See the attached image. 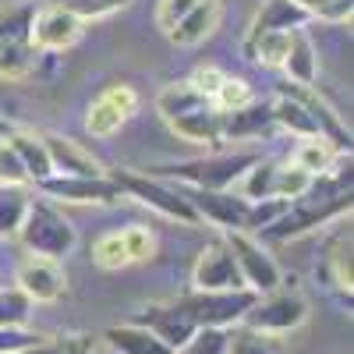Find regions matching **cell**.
<instances>
[{"label": "cell", "instance_id": "29", "mask_svg": "<svg viewBox=\"0 0 354 354\" xmlns=\"http://www.w3.org/2000/svg\"><path fill=\"white\" fill-rule=\"evenodd\" d=\"M93 262L100 270H124L131 266V255H128V245H124V234L121 230H106L96 238L93 245Z\"/></svg>", "mask_w": 354, "mask_h": 354}, {"label": "cell", "instance_id": "25", "mask_svg": "<svg viewBox=\"0 0 354 354\" xmlns=\"http://www.w3.org/2000/svg\"><path fill=\"white\" fill-rule=\"evenodd\" d=\"M337 156H340V153L333 149L326 138H301L298 145H294V153H290V163L301 167V170H308L312 177H319V174H326V170L333 167Z\"/></svg>", "mask_w": 354, "mask_h": 354}, {"label": "cell", "instance_id": "2", "mask_svg": "<svg viewBox=\"0 0 354 354\" xmlns=\"http://www.w3.org/2000/svg\"><path fill=\"white\" fill-rule=\"evenodd\" d=\"M347 213H351V181L340 185L337 192H326V195H319V188L312 185L308 195L287 202V209L270 227H262V238L287 241V238H298V234L315 230V227L330 223V220H340Z\"/></svg>", "mask_w": 354, "mask_h": 354}, {"label": "cell", "instance_id": "44", "mask_svg": "<svg viewBox=\"0 0 354 354\" xmlns=\"http://www.w3.org/2000/svg\"><path fill=\"white\" fill-rule=\"evenodd\" d=\"M195 88H198V93H205V96H209L213 100V93H216V85L223 82V71L220 68H198L192 78H188Z\"/></svg>", "mask_w": 354, "mask_h": 354}, {"label": "cell", "instance_id": "8", "mask_svg": "<svg viewBox=\"0 0 354 354\" xmlns=\"http://www.w3.org/2000/svg\"><path fill=\"white\" fill-rule=\"evenodd\" d=\"M192 209L198 216V223H213L220 230H255V202H248L245 195H234L227 188H192L185 192Z\"/></svg>", "mask_w": 354, "mask_h": 354}, {"label": "cell", "instance_id": "14", "mask_svg": "<svg viewBox=\"0 0 354 354\" xmlns=\"http://www.w3.org/2000/svg\"><path fill=\"white\" fill-rule=\"evenodd\" d=\"M319 277L351 308V283H354V273H351V223H337L333 238L326 241V255H322Z\"/></svg>", "mask_w": 354, "mask_h": 354}, {"label": "cell", "instance_id": "19", "mask_svg": "<svg viewBox=\"0 0 354 354\" xmlns=\"http://www.w3.org/2000/svg\"><path fill=\"white\" fill-rule=\"evenodd\" d=\"M220 15H223L220 0H198V4L167 32V39L174 46H198V43H205V39L216 32Z\"/></svg>", "mask_w": 354, "mask_h": 354}, {"label": "cell", "instance_id": "4", "mask_svg": "<svg viewBox=\"0 0 354 354\" xmlns=\"http://www.w3.org/2000/svg\"><path fill=\"white\" fill-rule=\"evenodd\" d=\"M259 160V153L252 149H230V153H209V156H195V160H181L160 167L167 177L181 181L188 188H230L234 181H241V174Z\"/></svg>", "mask_w": 354, "mask_h": 354}, {"label": "cell", "instance_id": "34", "mask_svg": "<svg viewBox=\"0 0 354 354\" xmlns=\"http://www.w3.org/2000/svg\"><path fill=\"white\" fill-rule=\"evenodd\" d=\"M248 103H252L248 82H245V78L223 75V82L216 85V93H213V106H216L220 113H230V110H241V106H248Z\"/></svg>", "mask_w": 354, "mask_h": 354}, {"label": "cell", "instance_id": "27", "mask_svg": "<svg viewBox=\"0 0 354 354\" xmlns=\"http://www.w3.org/2000/svg\"><path fill=\"white\" fill-rule=\"evenodd\" d=\"M290 46V32H262L259 39L245 43V57L262 68H280Z\"/></svg>", "mask_w": 354, "mask_h": 354}, {"label": "cell", "instance_id": "35", "mask_svg": "<svg viewBox=\"0 0 354 354\" xmlns=\"http://www.w3.org/2000/svg\"><path fill=\"white\" fill-rule=\"evenodd\" d=\"M32 315V301L18 287H0V326H25Z\"/></svg>", "mask_w": 354, "mask_h": 354}, {"label": "cell", "instance_id": "39", "mask_svg": "<svg viewBox=\"0 0 354 354\" xmlns=\"http://www.w3.org/2000/svg\"><path fill=\"white\" fill-rule=\"evenodd\" d=\"M308 11V18H326V21H347L351 18V0H298Z\"/></svg>", "mask_w": 354, "mask_h": 354}, {"label": "cell", "instance_id": "32", "mask_svg": "<svg viewBox=\"0 0 354 354\" xmlns=\"http://www.w3.org/2000/svg\"><path fill=\"white\" fill-rule=\"evenodd\" d=\"M319 181V177H312L308 170L301 167H277V181H273V198H283V202H294L312 192V185Z\"/></svg>", "mask_w": 354, "mask_h": 354}, {"label": "cell", "instance_id": "5", "mask_svg": "<svg viewBox=\"0 0 354 354\" xmlns=\"http://www.w3.org/2000/svg\"><path fill=\"white\" fill-rule=\"evenodd\" d=\"M110 181L121 188V195H128V198H135V202H142V205H149V209H156V213L167 216V220H177V223H185V227H195V223H198L188 195H185L181 188L160 181V177L135 174V170H113Z\"/></svg>", "mask_w": 354, "mask_h": 354}, {"label": "cell", "instance_id": "12", "mask_svg": "<svg viewBox=\"0 0 354 354\" xmlns=\"http://www.w3.org/2000/svg\"><path fill=\"white\" fill-rule=\"evenodd\" d=\"M192 283H195V290H238V287H245L241 270L234 262L227 241H209L198 252V259L192 266Z\"/></svg>", "mask_w": 354, "mask_h": 354}, {"label": "cell", "instance_id": "24", "mask_svg": "<svg viewBox=\"0 0 354 354\" xmlns=\"http://www.w3.org/2000/svg\"><path fill=\"white\" fill-rule=\"evenodd\" d=\"M205 103H209V96L198 93L188 78L163 85L160 96H156V110H160V117H163L167 124L174 121V117H181V113H188V110H195V106H205Z\"/></svg>", "mask_w": 354, "mask_h": 354}, {"label": "cell", "instance_id": "31", "mask_svg": "<svg viewBox=\"0 0 354 354\" xmlns=\"http://www.w3.org/2000/svg\"><path fill=\"white\" fill-rule=\"evenodd\" d=\"M241 181H245V188H241V195L248 198V202H262V198H273V181H277V163H270V160H255L245 174H241Z\"/></svg>", "mask_w": 354, "mask_h": 354}, {"label": "cell", "instance_id": "20", "mask_svg": "<svg viewBox=\"0 0 354 354\" xmlns=\"http://www.w3.org/2000/svg\"><path fill=\"white\" fill-rule=\"evenodd\" d=\"M170 128L181 135V138H188V142L216 145V142H223V135H220L223 113H220V110L213 106V100H209L205 106H195V110H188V113H181V117H174Z\"/></svg>", "mask_w": 354, "mask_h": 354}, {"label": "cell", "instance_id": "45", "mask_svg": "<svg viewBox=\"0 0 354 354\" xmlns=\"http://www.w3.org/2000/svg\"><path fill=\"white\" fill-rule=\"evenodd\" d=\"M50 344H53V337H46V340H39V344H28V347H18V351H8V354H46Z\"/></svg>", "mask_w": 354, "mask_h": 354}, {"label": "cell", "instance_id": "37", "mask_svg": "<svg viewBox=\"0 0 354 354\" xmlns=\"http://www.w3.org/2000/svg\"><path fill=\"white\" fill-rule=\"evenodd\" d=\"M121 234H124V245H128L131 262H145V259H153V255H156V238H153V230H149V227L131 223V227H124Z\"/></svg>", "mask_w": 354, "mask_h": 354}, {"label": "cell", "instance_id": "43", "mask_svg": "<svg viewBox=\"0 0 354 354\" xmlns=\"http://www.w3.org/2000/svg\"><path fill=\"white\" fill-rule=\"evenodd\" d=\"M46 354H93V337H64V340H53Z\"/></svg>", "mask_w": 354, "mask_h": 354}, {"label": "cell", "instance_id": "23", "mask_svg": "<svg viewBox=\"0 0 354 354\" xmlns=\"http://www.w3.org/2000/svg\"><path fill=\"white\" fill-rule=\"evenodd\" d=\"M280 68L287 71L290 85H315V78H319V53H315L305 28H294L290 32V46H287V57H283Z\"/></svg>", "mask_w": 354, "mask_h": 354}, {"label": "cell", "instance_id": "6", "mask_svg": "<svg viewBox=\"0 0 354 354\" xmlns=\"http://www.w3.org/2000/svg\"><path fill=\"white\" fill-rule=\"evenodd\" d=\"M308 319V301L301 290H290V287H277V290H266L255 298V305L245 312L241 326H252L259 333H294L298 326H305Z\"/></svg>", "mask_w": 354, "mask_h": 354}, {"label": "cell", "instance_id": "30", "mask_svg": "<svg viewBox=\"0 0 354 354\" xmlns=\"http://www.w3.org/2000/svg\"><path fill=\"white\" fill-rule=\"evenodd\" d=\"M121 124H124L121 110H117V106H113L106 96H96L93 103H88L85 128H88V135H93V138H110V135L121 131Z\"/></svg>", "mask_w": 354, "mask_h": 354}, {"label": "cell", "instance_id": "15", "mask_svg": "<svg viewBox=\"0 0 354 354\" xmlns=\"http://www.w3.org/2000/svg\"><path fill=\"white\" fill-rule=\"evenodd\" d=\"M82 39V21L64 8H36L32 15V46L36 50H71Z\"/></svg>", "mask_w": 354, "mask_h": 354}, {"label": "cell", "instance_id": "1", "mask_svg": "<svg viewBox=\"0 0 354 354\" xmlns=\"http://www.w3.org/2000/svg\"><path fill=\"white\" fill-rule=\"evenodd\" d=\"M18 238H21L28 255H43V259L61 262L64 255H71V248L78 241V230L64 216L61 205L43 195V198H28V209H25V220L18 227Z\"/></svg>", "mask_w": 354, "mask_h": 354}, {"label": "cell", "instance_id": "26", "mask_svg": "<svg viewBox=\"0 0 354 354\" xmlns=\"http://www.w3.org/2000/svg\"><path fill=\"white\" fill-rule=\"evenodd\" d=\"M227 354H287L280 337L273 333H259L252 326L227 330Z\"/></svg>", "mask_w": 354, "mask_h": 354}, {"label": "cell", "instance_id": "40", "mask_svg": "<svg viewBox=\"0 0 354 354\" xmlns=\"http://www.w3.org/2000/svg\"><path fill=\"white\" fill-rule=\"evenodd\" d=\"M100 96H106V100H110V103H113L117 110H121V117H124V121H128V117H135V113H138V103H142V100H138V93H135L131 85H124V82H117V85H106Z\"/></svg>", "mask_w": 354, "mask_h": 354}, {"label": "cell", "instance_id": "41", "mask_svg": "<svg viewBox=\"0 0 354 354\" xmlns=\"http://www.w3.org/2000/svg\"><path fill=\"white\" fill-rule=\"evenodd\" d=\"M195 4H198V0H160V11H156L160 28H163V32H170V28H174L177 21H181Z\"/></svg>", "mask_w": 354, "mask_h": 354}, {"label": "cell", "instance_id": "33", "mask_svg": "<svg viewBox=\"0 0 354 354\" xmlns=\"http://www.w3.org/2000/svg\"><path fill=\"white\" fill-rule=\"evenodd\" d=\"M57 8H64L68 15H75L82 25L85 21H100V18H110L121 8H128L131 0H53Z\"/></svg>", "mask_w": 354, "mask_h": 354}, {"label": "cell", "instance_id": "13", "mask_svg": "<svg viewBox=\"0 0 354 354\" xmlns=\"http://www.w3.org/2000/svg\"><path fill=\"white\" fill-rule=\"evenodd\" d=\"M135 322H142V326H149L170 351H177L181 344L192 340V333L198 330L195 326V319L188 315V308L181 305V298H174V301H153V305H145Z\"/></svg>", "mask_w": 354, "mask_h": 354}, {"label": "cell", "instance_id": "18", "mask_svg": "<svg viewBox=\"0 0 354 354\" xmlns=\"http://www.w3.org/2000/svg\"><path fill=\"white\" fill-rule=\"evenodd\" d=\"M46 142V153H50V163H53V174H71V177H100L106 174L100 167V160L82 149V145L75 138H64V135H43Z\"/></svg>", "mask_w": 354, "mask_h": 354}, {"label": "cell", "instance_id": "28", "mask_svg": "<svg viewBox=\"0 0 354 354\" xmlns=\"http://www.w3.org/2000/svg\"><path fill=\"white\" fill-rule=\"evenodd\" d=\"M25 209H28V192L15 188V185H0V238L18 234Z\"/></svg>", "mask_w": 354, "mask_h": 354}, {"label": "cell", "instance_id": "7", "mask_svg": "<svg viewBox=\"0 0 354 354\" xmlns=\"http://www.w3.org/2000/svg\"><path fill=\"white\" fill-rule=\"evenodd\" d=\"M259 294L252 287L238 290H192L181 298L188 315L195 319L198 330H230L245 319V312L255 305Z\"/></svg>", "mask_w": 354, "mask_h": 354}, {"label": "cell", "instance_id": "11", "mask_svg": "<svg viewBox=\"0 0 354 354\" xmlns=\"http://www.w3.org/2000/svg\"><path fill=\"white\" fill-rule=\"evenodd\" d=\"M15 287L32 305H46V301H61L64 298L68 277H64V270H61V262H57V259L28 255V259H21L18 273H15Z\"/></svg>", "mask_w": 354, "mask_h": 354}, {"label": "cell", "instance_id": "21", "mask_svg": "<svg viewBox=\"0 0 354 354\" xmlns=\"http://www.w3.org/2000/svg\"><path fill=\"white\" fill-rule=\"evenodd\" d=\"M277 124H273V113H270V106H262V103H248V106H241V110H230V113H223V128H220V135H223V142H241V138H262L266 131H273Z\"/></svg>", "mask_w": 354, "mask_h": 354}, {"label": "cell", "instance_id": "3", "mask_svg": "<svg viewBox=\"0 0 354 354\" xmlns=\"http://www.w3.org/2000/svg\"><path fill=\"white\" fill-rule=\"evenodd\" d=\"M32 15L36 4L18 0V4L0 8V78H25L36 64V46H32Z\"/></svg>", "mask_w": 354, "mask_h": 354}, {"label": "cell", "instance_id": "36", "mask_svg": "<svg viewBox=\"0 0 354 354\" xmlns=\"http://www.w3.org/2000/svg\"><path fill=\"white\" fill-rule=\"evenodd\" d=\"M174 354H227V330H195Z\"/></svg>", "mask_w": 354, "mask_h": 354}, {"label": "cell", "instance_id": "9", "mask_svg": "<svg viewBox=\"0 0 354 354\" xmlns=\"http://www.w3.org/2000/svg\"><path fill=\"white\" fill-rule=\"evenodd\" d=\"M223 241H227L234 262H238L245 287H252L255 294H266V290H277V287L283 283V273H280L277 259L266 252L262 241H255L252 234H245V230H227Z\"/></svg>", "mask_w": 354, "mask_h": 354}, {"label": "cell", "instance_id": "38", "mask_svg": "<svg viewBox=\"0 0 354 354\" xmlns=\"http://www.w3.org/2000/svg\"><path fill=\"white\" fill-rule=\"evenodd\" d=\"M0 185H15V188L28 185V174H25V167H21V160L11 149L8 138H0Z\"/></svg>", "mask_w": 354, "mask_h": 354}, {"label": "cell", "instance_id": "16", "mask_svg": "<svg viewBox=\"0 0 354 354\" xmlns=\"http://www.w3.org/2000/svg\"><path fill=\"white\" fill-rule=\"evenodd\" d=\"M0 138H8L11 142V149L18 153L25 174H28V181H46V177L53 174V163H50V153H46V142L43 135L36 131H28L21 124H11V121H0Z\"/></svg>", "mask_w": 354, "mask_h": 354}, {"label": "cell", "instance_id": "17", "mask_svg": "<svg viewBox=\"0 0 354 354\" xmlns=\"http://www.w3.org/2000/svg\"><path fill=\"white\" fill-rule=\"evenodd\" d=\"M308 11L298 4V0H262V8L255 11L245 43L259 39L262 32H294V28H305Z\"/></svg>", "mask_w": 354, "mask_h": 354}, {"label": "cell", "instance_id": "10", "mask_svg": "<svg viewBox=\"0 0 354 354\" xmlns=\"http://www.w3.org/2000/svg\"><path fill=\"white\" fill-rule=\"evenodd\" d=\"M50 202H75V205H106L124 198L121 188L110 181V174L100 177H71V174H50L46 181L36 185Z\"/></svg>", "mask_w": 354, "mask_h": 354}, {"label": "cell", "instance_id": "22", "mask_svg": "<svg viewBox=\"0 0 354 354\" xmlns=\"http://www.w3.org/2000/svg\"><path fill=\"white\" fill-rule=\"evenodd\" d=\"M103 337L117 354H174L149 326H142V322H135V319L121 322V326H110Z\"/></svg>", "mask_w": 354, "mask_h": 354}, {"label": "cell", "instance_id": "42", "mask_svg": "<svg viewBox=\"0 0 354 354\" xmlns=\"http://www.w3.org/2000/svg\"><path fill=\"white\" fill-rule=\"evenodd\" d=\"M46 340L43 333H28L21 326H0V354H8V351H18V347H28V344H39Z\"/></svg>", "mask_w": 354, "mask_h": 354}]
</instances>
